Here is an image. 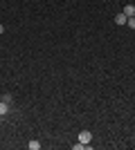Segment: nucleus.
Segmentation results:
<instances>
[{
  "instance_id": "obj_8",
  "label": "nucleus",
  "mask_w": 135,
  "mask_h": 150,
  "mask_svg": "<svg viewBox=\"0 0 135 150\" xmlns=\"http://www.w3.org/2000/svg\"><path fill=\"white\" fill-rule=\"evenodd\" d=\"M2 31H5V25H0V34H2Z\"/></svg>"
},
{
  "instance_id": "obj_3",
  "label": "nucleus",
  "mask_w": 135,
  "mask_h": 150,
  "mask_svg": "<svg viewBox=\"0 0 135 150\" xmlns=\"http://www.w3.org/2000/svg\"><path fill=\"white\" fill-rule=\"evenodd\" d=\"M7 112H9V103H7V101H2V99H0V117H5Z\"/></svg>"
},
{
  "instance_id": "obj_2",
  "label": "nucleus",
  "mask_w": 135,
  "mask_h": 150,
  "mask_svg": "<svg viewBox=\"0 0 135 150\" xmlns=\"http://www.w3.org/2000/svg\"><path fill=\"white\" fill-rule=\"evenodd\" d=\"M113 20H115V25H119V27H122V25H126V20H129V16H126L124 11H119V13H117V16H115Z\"/></svg>"
},
{
  "instance_id": "obj_6",
  "label": "nucleus",
  "mask_w": 135,
  "mask_h": 150,
  "mask_svg": "<svg viewBox=\"0 0 135 150\" xmlns=\"http://www.w3.org/2000/svg\"><path fill=\"white\" fill-rule=\"evenodd\" d=\"M126 25H129V27H131V29H135V16H131V18H129V20H126Z\"/></svg>"
},
{
  "instance_id": "obj_1",
  "label": "nucleus",
  "mask_w": 135,
  "mask_h": 150,
  "mask_svg": "<svg viewBox=\"0 0 135 150\" xmlns=\"http://www.w3.org/2000/svg\"><path fill=\"white\" fill-rule=\"evenodd\" d=\"M79 141H81V144H86V146H88L90 141H92V134H90L88 130H81V132H79Z\"/></svg>"
},
{
  "instance_id": "obj_7",
  "label": "nucleus",
  "mask_w": 135,
  "mask_h": 150,
  "mask_svg": "<svg viewBox=\"0 0 135 150\" xmlns=\"http://www.w3.org/2000/svg\"><path fill=\"white\" fill-rule=\"evenodd\" d=\"M72 148H74V150H84V148H88V146H86V144H81V141H79V144H74V146H72Z\"/></svg>"
},
{
  "instance_id": "obj_5",
  "label": "nucleus",
  "mask_w": 135,
  "mask_h": 150,
  "mask_svg": "<svg viewBox=\"0 0 135 150\" xmlns=\"http://www.w3.org/2000/svg\"><path fill=\"white\" fill-rule=\"evenodd\" d=\"M27 148H29V150H39L41 144H39V141H29V144H27Z\"/></svg>"
},
{
  "instance_id": "obj_4",
  "label": "nucleus",
  "mask_w": 135,
  "mask_h": 150,
  "mask_svg": "<svg viewBox=\"0 0 135 150\" xmlns=\"http://www.w3.org/2000/svg\"><path fill=\"white\" fill-rule=\"evenodd\" d=\"M124 13H126L129 18H131V16H135V5H126V7H124Z\"/></svg>"
}]
</instances>
